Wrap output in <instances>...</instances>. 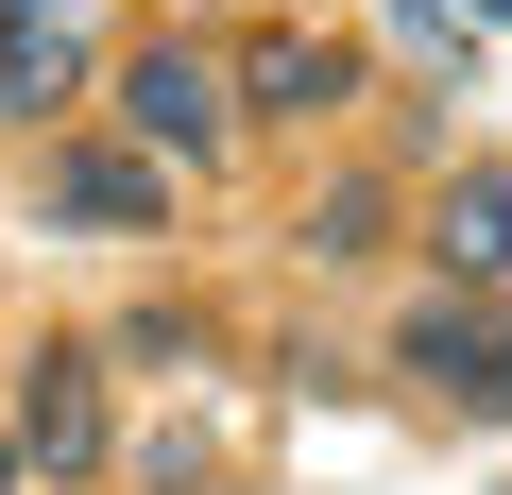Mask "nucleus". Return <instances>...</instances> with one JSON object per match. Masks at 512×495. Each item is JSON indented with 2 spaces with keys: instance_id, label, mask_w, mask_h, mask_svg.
I'll list each match as a JSON object with an SVG mask.
<instances>
[{
  "instance_id": "nucleus-3",
  "label": "nucleus",
  "mask_w": 512,
  "mask_h": 495,
  "mask_svg": "<svg viewBox=\"0 0 512 495\" xmlns=\"http://www.w3.org/2000/svg\"><path fill=\"white\" fill-rule=\"evenodd\" d=\"M171 188H188V171H171L154 137H35V205H52L69 239H154Z\"/></svg>"
},
{
  "instance_id": "nucleus-6",
  "label": "nucleus",
  "mask_w": 512,
  "mask_h": 495,
  "mask_svg": "<svg viewBox=\"0 0 512 495\" xmlns=\"http://www.w3.org/2000/svg\"><path fill=\"white\" fill-rule=\"evenodd\" d=\"M239 103L274 120V137H291V120H342V103H359V35H308V18L239 35Z\"/></svg>"
},
{
  "instance_id": "nucleus-7",
  "label": "nucleus",
  "mask_w": 512,
  "mask_h": 495,
  "mask_svg": "<svg viewBox=\"0 0 512 495\" xmlns=\"http://www.w3.org/2000/svg\"><path fill=\"white\" fill-rule=\"evenodd\" d=\"M427 274H444V291H495V274H512V171H444V205H427Z\"/></svg>"
},
{
  "instance_id": "nucleus-10",
  "label": "nucleus",
  "mask_w": 512,
  "mask_h": 495,
  "mask_svg": "<svg viewBox=\"0 0 512 495\" xmlns=\"http://www.w3.org/2000/svg\"><path fill=\"white\" fill-rule=\"evenodd\" d=\"M103 359H171V376H188V359H205V325H188V308H137V325H103Z\"/></svg>"
},
{
  "instance_id": "nucleus-2",
  "label": "nucleus",
  "mask_w": 512,
  "mask_h": 495,
  "mask_svg": "<svg viewBox=\"0 0 512 495\" xmlns=\"http://www.w3.org/2000/svg\"><path fill=\"white\" fill-rule=\"evenodd\" d=\"M393 376L427 410H461V427H512V291H444L427 274V308H393Z\"/></svg>"
},
{
  "instance_id": "nucleus-5",
  "label": "nucleus",
  "mask_w": 512,
  "mask_h": 495,
  "mask_svg": "<svg viewBox=\"0 0 512 495\" xmlns=\"http://www.w3.org/2000/svg\"><path fill=\"white\" fill-rule=\"evenodd\" d=\"M69 103H86V0H0V120L69 137Z\"/></svg>"
},
{
  "instance_id": "nucleus-4",
  "label": "nucleus",
  "mask_w": 512,
  "mask_h": 495,
  "mask_svg": "<svg viewBox=\"0 0 512 495\" xmlns=\"http://www.w3.org/2000/svg\"><path fill=\"white\" fill-rule=\"evenodd\" d=\"M0 427L35 444V478H103L120 461V393H103V342H35L18 393H0Z\"/></svg>"
},
{
  "instance_id": "nucleus-8",
  "label": "nucleus",
  "mask_w": 512,
  "mask_h": 495,
  "mask_svg": "<svg viewBox=\"0 0 512 495\" xmlns=\"http://www.w3.org/2000/svg\"><path fill=\"white\" fill-rule=\"evenodd\" d=\"M393 222H410V188H376V171H342V188L308 205V257H325V274H359V257H393Z\"/></svg>"
},
{
  "instance_id": "nucleus-9",
  "label": "nucleus",
  "mask_w": 512,
  "mask_h": 495,
  "mask_svg": "<svg viewBox=\"0 0 512 495\" xmlns=\"http://www.w3.org/2000/svg\"><path fill=\"white\" fill-rule=\"evenodd\" d=\"M393 18H410L427 52H478V35H512V0H393Z\"/></svg>"
},
{
  "instance_id": "nucleus-1",
  "label": "nucleus",
  "mask_w": 512,
  "mask_h": 495,
  "mask_svg": "<svg viewBox=\"0 0 512 495\" xmlns=\"http://www.w3.org/2000/svg\"><path fill=\"white\" fill-rule=\"evenodd\" d=\"M120 137H154L171 171H222V154L256 137L239 52H205V35H137V52H120Z\"/></svg>"
},
{
  "instance_id": "nucleus-11",
  "label": "nucleus",
  "mask_w": 512,
  "mask_h": 495,
  "mask_svg": "<svg viewBox=\"0 0 512 495\" xmlns=\"http://www.w3.org/2000/svg\"><path fill=\"white\" fill-rule=\"evenodd\" d=\"M0 495H52V478H35V444H18V427H0Z\"/></svg>"
}]
</instances>
